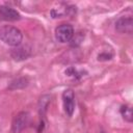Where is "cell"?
I'll list each match as a JSON object with an SVG mask.
<instances>
[{"label": "cell", "mask_w": 133, "mask_h": 133, "mask_svg": "<svg viewBox=\"0 0 133 133\" xmlns=\"http://www.w3.org/2000/svg\"><path fill=\"white\" fill-rule=\"evenodd\" d=\"M0 39L8 46L18 47L22 43L23 34L19 28L10 25H4L0 27Z\"/></svg>", "instance_id": "1"}, {"label": "cell", "mask_w": 133, "mask_h": 133, "mask_svg": "<svg viewBox=\"0 0 133 133\" xmlns=\"http://www.w3.org/2000/svg\"><path fill=\"white\" fill-rule=\"evenodd\" d=\"M74 36V28L70 24H61L55 29V37L60 43L70 42Z\"/></svg>", "instance_id": "2"}, {"label": "cell", "mask_w": 133, "mask_h": 133, "mask_svg": "<svg viewBox=\"0 0 133 133\" xmlns=\"http://www.w3.org/2000/svg\"><path fill=\"white\" fill-rule=\"evenodd\" d=\"M112 55H109V54H106V53H102L98 56V59L99 60H108V59H111Z\"/></svg>", "instance_id": "12"}, {"label": "cell", "mask_w": 133, "mask_h": 133, "mask_svg": "<svg viewBox=\"0 0 133 133\" xmlns=\"http://www.w3.org/2000/svg\"><path fill=\"white\" fill-rule=\"evenodd\" d=\"M0 16L8 21H17L20 19V14L10 6H1L0 7Z\"/></svg>", "instance_id": "7"}, {"label": "cell", "mask_w": 133, "mask_h": 133, "mask_svg": "<svg viewBox=\"0 0 133 133\" xmlns=\"http://www.w3.org/2000/svg\"><path fill=\"white\" fill-rule=\"evenodd\" d=\"M50 103V97L49 96H43L39 100V112L41 113H45L48 104Z\"/></svg>", "instance_id": "11"}, {"label": "cell", "mask_w": 133, "mask_h": 133, "mask_svg": "<svg viewBox=\"0 0 133 133\" xmlns=\"http://www.w3.org/2000/svg\"><path fill=\"white\" fill-rule=\"evenodd\" d=\"M70 10H71V8L68 5L62 4V5L58 6V7H54L51 10V16L53 18H61V17L68 15L70 12Z\"/></svg>", "instance_id": "8"}, {"label": "cell", "mask_w": 133, "mask_h": 133, "mask_svg": "<svg viewBox=\"0 0 133 133\" xmlns=\"http://www.w3.org/2000/svg\"><path fill=\"white\" fill-rule=\"evenodd\" d=\"M29 118H30L29 113L26 111H22V112L18 113L12 121V126H11L12 132L14 133H20L28 125Z\"/></svg>", "instance_id": "4"}, {"label": "cell", "mask_w": 133, "mask_h": 133, "mask_svg": "<svg viewBox=\"0 0 133 133\" xmlns=\"http://www.w3.org/2000/svg\"><path fill=\"white\" fill-rule=\"evenodd\" d=\"M121 114L124 117L125 121L131 123L133 121V116H132V108L129 105H123L121 107Z\"/></svg>", "instance_id": "9"}, {"label": "cell", "mask_w": 133, "mask_h": 133, "mask_svg": "<svg viewBox=\"0 0 133 133\" xmlns=\"http://www.w3.org/2000/svg\"><path fill=\"white\" fill-rule=\"evenodd\" d=\"M27 84H28L27 79H25V78H19V79H17V80H15V81H12V82H11V84H10L9 88H10V89L22 88V87H25Z\"/></svg>", "instance_id": "10"}, {"label": "cell", "mask_w": 133, "mask_h": 133, "mask_svg": "<svg viewBox=\"0 0 133 133\" xmlns=\"http://www.w3.org/2000/svg\"><path fill=\"white\" fill-rule=\"evenodd\" d=\"M30 54H31V48L27 45H25V46L20 45L18 47H15L10 52L11 57L17 61L27 59L30 56Z\"/></svg>", "instance_id": "6"}, {"label": "cell", "mask_w": 133, "mask_h": 133, "mask_svg": "<svg viewBox=\"0 0 133 133\" xmlns=\"http://www.w3.org/2000/svg\"><path fill=\"white\" fill-rule=\"evenodd\" d=\"M115 29L121 33H129L131 34L133 31V19L131 16L121 17L115 22Z\"/></svg>", "instance_id": "5"}, {"label": "cell", "mask_w": 133, "mask_h": 133, "mask_svg": "<svg viewBox=\"0 0 133 133\" xmlns=\"http://www.w3.org/2000/svg\"><path fill=\"white\" fill-rule=\"evenodd\" d=\"M63 109L69 116H72L75 110V96L72 89H65L62 94Z\"/></svg>", "instance_id": "3"}]
</instances>
